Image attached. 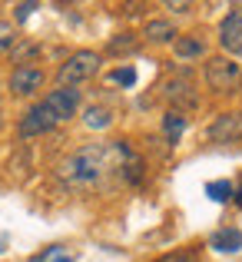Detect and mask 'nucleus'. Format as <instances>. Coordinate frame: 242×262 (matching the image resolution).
Masks as SVG:
<instances>
[{
	"label": "nucleus",
	"mask_w": 242,
	"mask_h": 262,
	"mask_svg": "<svg viewBox=\"0 0 242 262\" xmlns=\"http://www.w3.org/2000/svg\"><path fill=\"white\" fill-rule=\"evenodd\" d=\"M57 179L67 189H103L109 179L136 186L143 183V160L126 140L86 143L60 160Z\"/></svg>",
	"instance_id": "1"
},
{
	"label": "nucleus",
	"mask_w": 242,
	"mask_h": 262,
	"mask_svg": "<svg viewBox=\"0 0 242 262\" xmlns=\"http://www.w3.org/2000/svg\"><path fill=\"white\" fill-rule=\"evenodd\" d=\"M100 63H103V57L96 50H77V53H70V57L60 63V70H57V86L80 90L86 80H93L96 73H100Z\"/></svg>",
	"instance_id": "2"
},
{
	"label": "nucleus",
	"mask_w": 242,
	"mask_h": 262,
	"mask_svg": "<svg viewBox=\"0 0 242 262\" xmlns=\"http://www.w3.org/2000/svg\"><path fill=\"white\" fill-rule=\"evenodd\" d=\"M203 80H206V86H209L212 93H236L242 86V67L232 57L216 53V57H206Z\"/></svg>",
	"instance_id": "3"
},
{
	"label": "nucleus",
	"mask_w": 242,
	"mask_h": 262,
	"mask_svg": "<svg viewBox=\"0 0 242 262\" xmlns=\"http://www.w3.org/2000/svg\"><path fill=\"white\" fill-rule=\"evenodd\" d=\"M57 126H60L57 113L50 110L47 100H40V103H33V106L20 116L17 136H20V140H33V136H43V133H50V129H57Z\"/></svg>",
	"instance_id": "4"
},
{
	"label": "nucleus",
	"mask_w": 242,
	"mask_h": 262,
	"mask_svg": "<svg viewBox=\"0 0 242 262\" xmlns=\"http://www.w3.org/2000/svg\"><path fill=\"white\" fill-rule=\"evenodd\" d=\"M47 83V70L37 63H24V67H13L10 77H7V90H10V96H20V100H27V96H37L40 90Z\"/></svg>",
	"instance_id": "5"
},
{
	"label": "nucleus",
	"mask_w": 242,
	"mask_h": 262,
	"mask_svg": "<svg viewBox=\"0 0 242 262\" xmlns=\"http://www.w3.org/2000/svg\"><path fill=\"white\" fill-rule=\"evenodd\" d=\"M216 40L223 47V57H242V10H229L223 20H219Z\"/></svg>",
	"instance_id": "6"
},
{
	"label": "nucleus",
	"mask_w": 242,
	"mask_h": 262,
	"mask_svg": "<svg viewBox=\"0 0 242 262\" xmlns=\"http://www.w3.org/2000/svg\"><path fill=\"white\" fill-rule=\"evenodd\" d=\"M163 96H166V103H169L176 113H183V110H196V106H199V93H196V86H192L189 77H172L169 83L163 86Z\"/></svg>",
	"instance_id": "7"
},
{
	"label": "nucleus",
	"mask_w": 242,
	"mask_h": 262,
	"mask_svg": "<svg viewBox=\"0 0 242 262\" xmlns=\"http://www.w3.org/2000/svg\"><path fill=\"white\" fill-rule=\"evenodd\" d=\"M43 100L50 103V110L57 113L60 123L73 120V116L80 113V106H83V93H80V90H73V86H57V90H50Z\"/></svg>",
	"instance_id": "8"
},
{
	"label": "nucleus",
	"mask_w": 242,
	"mask_h": 262,
	"mask_svg": "<svg viewBox=\"0 0 242 262\" xmlns=\"http://www.w3.org/2000/svg\"><path fill=\"white\" fill-rule=\"evenodd\" d=\"M206 136H209V143H219V146L239 143L242 140V113H219L216 120L209 123Z\"/></svg>",
	"instance_id": "9"
},
{
	"label": "nucleus",
	"mask_w": 242,
	"mask_h": 262,
	"mask_svg": "<svg viewBox=\"0 0 242 262\" xmlns=\"http://www.w3.org/2000/svg\"><path fill=\"white\" fill-rule=\"evenodd\" d=\"M179 37V30H176V24H172L169 17H153V20H146V27H143V33H140V40H146V43H172V40Z\"/></svg>",
	"instance_id": "10"
},
{
	"label": "nucleus",
	"mask_w": 242,
	"mask_h": 262,
	"mask_svg": "<svg viewBox=\"0 0 242 262\" xmlns=\"http://www.w3.org/2000/svg\"><path fill=\"white\" fill-rule=\"evenodd\" d=\"M172 53L179 60H199V57H206V40L199 33H179L172 40Z\"/></svg>",
	"instance_id": "11"
},
{
	"label": "nucleus",
	"mask_w": 242,
	"mask_h": 262,
	"mask_svg": "<svg viewBox=\"0 0 242 262\" xmlns=\"http://www.w3.org/2000/svg\"><path fill=\"white\" fill-rule=\"evenodd\" d=\"M209 249H216V252H239L242 249V229H236V226L216 229L209 236Z\"/></svg>",
	"instance_id": "12"
},
{
	"label": "nucleus",
	"mask_w": 242,
	"mask_h": 262,
	"mask_svg": "<svg viewBox=\"0 0 242 262\" xmlns=\"http://www.w3.org/2000/svg\"><path fill=\"white\" fill-rule=\"evenodd\" d=\"M186 126H189V120H186L183 113H176V110H166V113H163V136H166L169 146H176V143L183 140Z\"/></svg>",
	"instance_id": "13"
},
{
	"label": "nucleus",
	"mask_w": 242,
	"mask_h": 262,
	"mask_svg": "<svg viewBox=\"0 0 242 262\" xmlns=\"http://www.w3.org/2000/svg\"><path fill=\"white\" fill-rule=\"evenodd\" d=\"M140 43H143V40L136 37V33H116V37L106 43V53H109V57H126V53L140 50Z\"/></svg>",
	"instance_id": "14"
},
{
	"label": "nucleus",
	"mask_w": 242,
	"mask_h": 262,
	"mask_svg": "<svg viewBox=\"0 0 242 262\" xmlns=\"http://www.w3.org/2000/svg\"><path fill=\"white\" fill-rule=\"evenodd\" d=\"M83 123H86L90 129H106L109 123H113V110L103 106V103H93V106L83 110Z\"/></svg>",
	"instance_id": "15"
},
{
	"label": "nucleus",
	"mask_w": 242,
	"mask_h": 262,
	"mask_svg": "<svg viewBox=\"0 0 242 262\" xmlns=\"http://www.w3.org/2000/svg\"><path fill=\"white\" fill-rule=\"evenodd\" d=\"M232 189H236V186H232L229 179H216V183H206V196H209L212 203H232Z\"/></svg>",
	"instance_id": "16"
},
{
	"label": "nucleus",
	"mask_w": 242,
	"mask_h": 262,
	"mask_svg": "<svg viewBox=\"0 0 242 262\" xmlns=\"http://www.w3.org/2000/svg\"><path fill=\"white\" fill-rule=\"evenodd\" d=\"M17 27L10 24V20H0V57H4V53H10L13 47H17Z\"/></svg>",
	"instance_id": "17"
},
{
	"label": "nucleus",
	"mask_w": 242,
	"mask_h": 262,
	"mask_svg": "<svg viewBox=\"0 0 242 262\" xmlns=\"http://www.w3.org/2000/svg\"><path fill=\"white\" fill-rule=\"evenodd\" d=\"M109 80H113L116 86H133L136 83V70L133 67H116V70H109Z\"/></svg>",
	"instance_id": "18"
},
{
	"label": "nucleus",
	"mask_w": 242,
	"mask_h": 262,
	"mask_svg": "<svg viewBox=\"0 0 242 262\" xmlns=\"http://www.w3.org/2000/svg\"><path fill=\"white\" fill-rule=\"evenodd\" d=\"M196 256H199V252L189 246V249H172V252H166V256L153 259V262H196Z\"/></svg>",
	"instance_id": "19"
},
{
	"label": "nucleus",
	"mask_w": 242,
	"mask_h": 262,
	"mask_svg": "<svg viewBox=\"0 0 242 262\" xmlns=\"http://www.w3.org/2000/svg\"><path fill=\"white\" fill-rule=\"evenodd\" d=\"M33 10H37V4H17V7H13V17H17V24H24V20L30 17Z\"/></svg>",
	"instance_id": "20"
},
{
	"label": "nucleus",
	"mask_w": 242,
	"mask_h": 262,
	"mask_svg": "<svg viewBox=\"0 0 242 262\" xmlns=\"http://www.w3.org/2000/svg\"><path fill=\"white\" fill-rule=\"evenodd\" d=\"M163 7H166V10H172V13H192V4H179V0H176V4L169 0V4H163Z\"/></svg>",
	"instance_id": "21"
},
{
	"label": "nucleus",
	"mask_w": 242,
	"mask_h": 262,
	"mask_svg": "<svg viewBox=\"0 0 242 262\" xmlns=\"http://www.w3.org/2000/svg\"><path fill=\"white\" fill-rule=\"evenodd\" d=\"M232 203H236V206H242V183L236 186V189H232Z\"/></svg>",
	"instance_id": "22"
},
{
	"label": "nucleus",
	"mask_w": 242,
	"mask_h": 262,
	"mask_svg": "<svg viewBox=\"0 0 242 262\" xmlns=\"http://www.w3.org/2000/svg\"><path fill=\"white\" fill-rule=\"evenodd\" d=\"M50 262H73V259H70V256H63V252H60V256H53Z\"/></svg>",
	"instance_id": "23"
}]
</instances>
